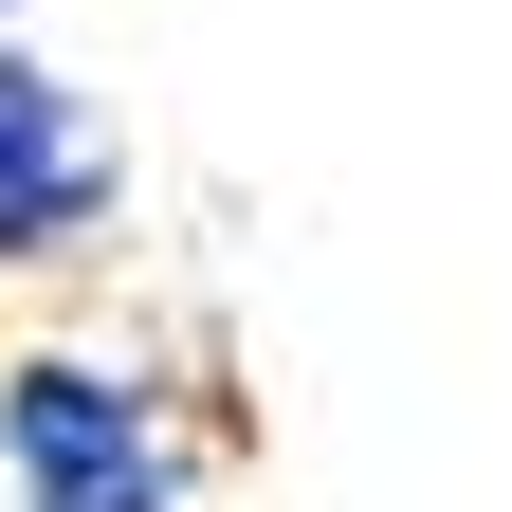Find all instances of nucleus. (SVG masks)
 I'll return each instance as SVG.
<instances>
[{"label":"nucleus","instance_id":"nucleus-1","mask_svg":"<svg viewBox=\"0 0 512 512\" xmlns=\"http://www.w3.org/2000/svg\"><path fill=\"white\" fill-rule=\"evenodd\" d=\"M0 494L19 512H183V421L128 348H0Z\"/></svg>","mask_w":512,"mask_h":512},{"label":"nucleus","instance_id":"nucleus-3","mask_svg":"<svg viewBox=\"0 0 512 512\" xmlns=\"http://www.w3.org/2000/svg\"><path fill=\"white\" fill-rule=\"evenodd\" d=\"M0 19H19V0H0Z\"/></svg>","mask_w":512,"mask_h":512},{"label":"nucleus","instance_id":"nucleus-2","mask_svg":"<svg viewBox=\"0 0 512 512\" xmlns=\"http://www.w3.org/2000/svg\"><path fill=\"white\" fill-rule=\"evenodd\" d=\"M110 220H128V165H110L92 92L0 37V275H74Z\"/></svg>","mask_w":512,"mask_h":512}]
</instances>
